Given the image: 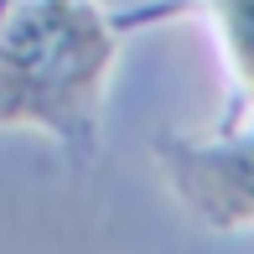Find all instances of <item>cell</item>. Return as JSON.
I'll return each mask as SVG.
<instances>
[{"mask_svg":"<svg viewBox=\"0 0 254 254\" xmlns=\"http://www.w3.org/2000/svg\"><path fill=\"white\" fill-rule=\"evenodd\" d=\"M166 171L177 192L207 223H254V140L244 145H166Z\"/></svg>","mask_w":254,"mask_h":254,"instance_id":"7a4b0ae2","label":"cell"},{"mask_svg":"<svg viewBox=\"0 0 254 254\" xmlns=\"http://www.w3.org/2000/svg\"><path fill=\"white\" fill-rule=\"evenodd\" d=\"M213 10L223 21V37H228L239 78H244V88L254 94V0H213Z\"/></svg>","mask_w":254,"mask_h":254,"instance_id":"3957f363","label":"cell"},{"mask_svg":"<svg viewBox=\"0 0 254 254\" xmlns=\"http://www.w3.org/2000/svg\"><path fill=\"white\" fill-rule=\"evenodd\" d=\"M114 31L88 0H37L0 26V120L78 135L94 120Z\"/></svg>","mask_w":254,"mask_h":254,"instance_id":"6da1fadb","label":"cell"}]
</instances>
